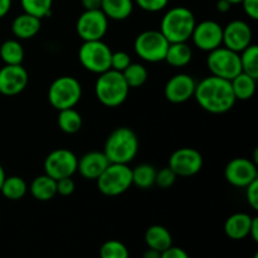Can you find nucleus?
<instances>
[{
	"instance_id": "obj_1",
	"label": "nucleus",
	"mask_w": 258,
	"mask_h": 258,
	"mask_svg": "<svg viewBox=\"0 0 258 258\" xmlns=\"http://www.w3.org/2000/svg\"><path fill=\"white\" fill-rule=\"evenodd\" d=\"M194 98L204 111L214 115L228 112L237 101L231 81L212 75L197 83Z\"/></svg>"
},
{
	"instance_id": "obj_2",
	"label": "nucleus",
	"mask_w": 258,
	"mask_h": 258,
	"mask_svg": "<svg viewBox=\"0 0 258 258\" xmlns=\"http://www.w3.org/2000/svg\"><path fill=\"white\" fill-rule=\"evenodd\" d=\"M139 151V139L130 127H117L106 139L103 153L113 164H128L136 158Z\"/></svg>"
},
{
	"instance_id": "obj_3",
	"label": "nucleus",
	"mask_w": 258,
	"mask_h": 258,
	"mask_svg": "<svg viewBox=\"0 0 258 258\" xmlns=\"http://www.w3.org/2000/svg\"><path fill=\"white\" fill-rule=\"evenodd\" d=\"M197 24L193 12L185 7H175L164 14L160 32L169 43L188 42Z\"/></svg>"
},
{
	"instance_id": "obj_4",
	"label": "nucleus",
	"mask_w": 258,
	"mask_h": 258,
	"mask_svg": "<svg viewBox=\"0 0 258 258\" xmlns=\"http://www.w3.org/2000/svg\"><path fill=\"white\" fill-rule=\"evenodd\" d=\"M130 87L126 83L122 73L108 70L98 75L95 85V92L98 101L107 107L122 105L128 96Z\"/></svg>"
},
{
	"instance_id": "obj_5",
	"label": "nucleus",
	"mask_w": 258,
	"mask_h": 258,
	"mask_svg": "<svg viewBox=\"0 0 258 258\" xmlns=\"http://www.w3.org/2000/svg\"><path fill=\"white\" fill-rule=\"evenodd\" d=\"M82 97V86L72 76H62L50 83L48 88V101L55 110L73 108Z\"/></svg>"
},
{
	"instance_id": "obj_6",
	"label": "nucleus",
	"mask_w": 258,
	"mask_h": 258,
	"mask_svg": "<svg viewBox=\"0 0 258 258\" xmlns=\"http://www.w3.org/2000/svg\"><path fill=\"white\" fill-rule=\"evenodd\" d=\"M98 190L106 197H117L133 185V171L127 164H108L97 179Z\"/></svg>"
},
{
	"instance_id": "obj_7",
	"label": "nucleus",
	"mask_w": 258,
	"mask_h": 258,
	"mask_svg": "<svg viewBox=\"0 0 258 258\" xmlns=\"http://www.w3.org/2000/svg\"><path fill=\"white\" fill-rule=\"evenodd\" d=\"M111 48L101 40L83 42L78 50V59L86 71L96 75L111 70Z\"/></svg>"
},
{
	"instance_id": "obj_8",
	"label": "nucleus",
	"mask_w": 258,
	"mask_h": 258,
	"mask_svg": "<svg viewBox=\"0 0 258 258\" xmlns=\"http://www.w3.org/2000/svg\"><path fill=\"white\" fill-rule=\"evenodd\" d=\"M169 44L160 30H145L136 37L134 49L143 60L156 63L165 59Z\"/></svg>"
},
{
	"instance_id": "obj_9",
	"label": "nucleus",
	"mask_w": 258,
	"mask_h": 258,
	"mask_svg": "<svg viewBox=\"0 0 258 258\" xmlns=\"http://www.w3.org/2000/svg\"><path fill=\"white\" fill-rule=\"evenodd\" d=\"M207 66L212 76L228 81L233 80L242 72L239 53L222 45L209 52Z\"/></svg>"
},
{
	"instance_id": "obj_10",
	"label": "nucleus",
	"mask_w": 258,
	"mask_h": 258,
	"mask_svg": "<svg viewBox=\"0 0 258 258\" xmlns=\"http://www.w3.org/2000/svg\"><path fill=\"white\" fill-rule=\"evenodd\" d=\"M108 29V19L101 9L85 10L76 23L77 34L83 42L101 40Z\"/></svg>"
},
{
	"instance_id": "obj_11",
	"label": "nucleus",
	"mask_w": 258,
	"mask_h": 258,
	"mask_svg": "<svg viewBox=\"0 0 258 258\" xmlns=\"http://www.w3.org/2000/svg\"><path fill=\"white\" fill-rule=\"evenodd\" d=\"M78 159L68 149H55L44 160V174L54 180L72 176L77 171Z\"/></svg>"
},
{
	"instance_id": "obj_12",
	"label": "nucleus",
	"mask_w": 258,
	"mask_h": 258,
	"mask_svg": "<svg viewBox=\"0 0 258 258\" xmlns=\"http://www.w3.org/2000/svg\"><path fill=\"white\" fill-rule=\"evenodd\" d=\"M190 39L198 49L209 53L222 45L223 28L214 20H203L196 24Z\"/></svg>"
},
{
	"instance_id": "obj_13",
	"label": "nucleus",
	"mask_w": 258,
	"mask_h": 258,
	"mask_svg": "<svg viewBox=\"0 0 258 258\" xmlns=\"http://www.w3.org/2000/svg\"><path fill=\"white\" fill-rule=\"evenodd\" d=\"M169 168L176 176H193L203 168V156L193 148L178 149L169 159Z\"/></svg>"
},
{
	"instance_id": "obj_14",
	"label": "nucleus",
	"mask_w": 258,
	"mask_h": 258,
	"mask_svg": "<svg viewBox=\"0 0 258 258\" xmlns=\"http://www.w3.org/2000/svg\"><path fill=\"white\" fill-rule=\"evenodd\" d=\"M224 178L231 185L246 188L248 184L258 179L257 164L246 158L232 159L224 169Z\"/></svg>"
},
{
	"instance_id": "obj_15",
	"label": "nucleus",
	"mask_w": 258,
	"mask_h": 258,
	"mask_svg": "<svg viewBox=\"0 0 258 258\" xmlns=\"http://www.w3.org/2000/svg\"><path fill=\"white\" fill-rule=\"evenodd\" d=\"M29 75L22 64H5L0 68V93L17 96L27 88Z\"/></svg>"
},
{
	"instance_id": "obj_16",
	"label": "nucleus",
	"mask_w": 258,
	"mask_h": 258,
	"mask_svg": "<svg viewBox=\"0 0 258 258\" xmlns=\"http://www.w3.org/2000/svg\"><path fill=\"white\" fill-rule=\"evenodd\" d=\"M252 29L244 20H232L223 28L224 47L239 53L252 44Z\"/></svg>"
},
{
	"instance_id": "obj_17",
	"label": "nucleus",
	"mask_w": 258,
	"mask_h": 258,
	"mask_svg": "<svg viewBox=\"0 0 258 258\" xmlns=\"http://www.w3.org/2000/svg\"><path fill=\"white\" fill-rule=\"evenodd\" d=\"M197 82L186 73H178L169 78L164 88L165 98L171 103H184L194 97Z\"/></svg>"
},
{
	"instance_id": "obj_18",
	"label": "nucleus",
	"mask_w": 258,
	"mask_h": 258,
	"mask_svg": "<svg viewBox=\"0 0 258 258\" xmlns=\"http://www.w3.org/2000/svg\"><path fill=\"white\" fill-rule=\"evenodd\" d=\"M107 156L103 151H90L78 159L77 171L88 180H96L108 166Z\"/></svg>"
},
{
	"instance_id": "obj_19",
	"label": "nucleus",
	"mask_w": 258,
	"mask_h": 258,
	"mask_svg": "<svg viewBox=\"0 0 258 258\" xmlns=\"http://www.w3.org/2000/svg\"><path fill=\"white\" fill-rule=\"evenodd\" d=\"M42 19L30 15L28 13H22L14 18L12 23V32L17 39L25 40L32 39L39 33L40 27H42Z\"/></svg>"
},
{
	"instance_id": "obj_20",
	"label": "nucleus",
	"mask_w": 258,
	"mask_h": 258,
	"mask_svg": "<svg viewBox=\"0 0 258 258\" xmlns=\"http://www.w3.org/2000/svg\"><path fill=\"white\" fill-rule=\"evenodd\" d=\"M252 219L247 213H234L228 217L224 223V233L234 241H239L249 236V229H251Z\"/></svg>"
},
{
	"instance_id": "obj_21",
	"label": "nucleus",
	"mask_w": 258,
	"mask_h": 258,
	"mask_svg": "<svg viewBox=\"0 0 258 258\" xmlns=\"http://www.w3.org/2000/svg\"><path fill=\"white\" fill-rule=\"evenodd\" d=\"M29 191L33 198L39 202H48L57 194V181L48 176L47 174L37 176L30 183Z\"/></svg>"
},
{
	"instance_id": "obj_22",
	"label": "nucleus",
	"mask_w": 258,
	"mask_h": 258,
	"mask_svg": "<svg viewBox=\"0 0 258 258\" xmlns=\"http://www.w3.org/2000/svg\"><path fill=\"white\" fill-rule=\"evenodd\" d=\"M145 242L149 248L155 249L158 252H164L169 247L173 246L170 232L165 227L159 226V224L149 227L145 233Z\"/></svg>"
},
{
	"instance_id": "obj_23",
	"label": "nucleus",
	"mask_w": 258,
	"mask_h": 258,
	"mask_svg": "<svg viewBox=\"0 0 258 258\" xmlns=\"http://www.w3.org/2000/svg\"><path fill=\"white\" fill-rule=\"evenodd\" d=\"M101 10L107 19L121 20L127 19L134 10L133 0H102Z\"/></svg>"
},
{
	"instance_id": "obj_24",
	"label": "nucleus",
	"mask_w": 258,
	"mask_h": 258,
	"mask_svg": "<svg viewBox=\"0 0 258 258\" xmlns=\"http://www.w3.org/2000/svg\"><path fill=\"white\" fill-rule=\"evenodd\" d=\"M193 58V50L189 47L186 42L181 43H170L168 50H166L165 59L171 67L181 68L185 67L190 63Z\"/></svg>"
},
{
	"instance_id": "obj_25",
	"label": "nucleus",
	"mask_w": 258,
	"mask_h": 258,
	"mask_svg": "<svg viewBox=\"0 0 258 258\" xmlns=\"http://www.w3.org/2000/svg\"><path fill=\"white\" fill-rule=\"evenodd\" d=\"M256 78L241 72L238 76L231 80L232 90H233L234 97L239 101H248L253 97L256 92Z\"/></svg>"
},
{
	"instance_id": "obj_26",
	"label": "nucleus",
	"mask_w": 258,
	"mask_h": 258,
	"mask_svg": "<svg viewBox=\"0 0 258 258\" xmlns=\"http://www.w3.org/2000/svg\"><path fill=\"white\" fill-rule=\"evenodd\" d=\"M0 58L4 64H22L24 59V48L18 39H8L0 45Z\"/></svg>"
},
{
	"instance_id": "obj_27",
	"label": "nucleus",
	"mask_w": 258,
	"mask_h": 258,
	"mask_svg": "<svg viewBox=\"0 0 258 258\" xmlns=\"http://www.w3.org/2000/svg\"><path fill=\"white\" fill-rule=\"evenodd\" d=\"M27 191L28 185L25 180L17 175L7 176L0 189V193L9 201H19L27 194Z\"/></svg>"
},
{
	"instance_id": "obj_28",
	"label": "nucleus",
	"mask_w": 258,
	"mask_h": 258,
	"mask_svg": "<svg viewBox=\"0 0 258 258\" xmlns=\"http://www.w3.org/2000/svg\"><path fill=\"white\" fill-rule=\"evenodd\" d=\"M58 126L60 130L64 134H73L78 133L82 127V117H81L80 112L73 108H66V110H60L58 113Z\"/></svg>"
},
{
	"instance_id": "obj_29",
	"label": "nucleus",
	"mask_w": 258,
	"mask_h": 258,
	"mask_svg": "<svg viewBox=\"0 0 258 258\" xmlns=\"http://www.w3.org/2000/svg\"><path fill=\"white\" fill-rule=\"evenodd\" d=\"M133 171V185L140 189H149L155 185L156 169L150 164H140L136 168L131 169Z\"/></svg>"
},
{
	"instance_id": "obj_30",
	"label": "nucleus",
	"mask_w": 258,
	"mask_h": 258,
	"mask_svg": "<svg viewBox=\"0 0 258 258\" xmlns=\"http://www.w3.org/2000/svg\"><path fill=\"white\" fill-rule=\"evenodd\" d=\"M239 60H241L242 72L258 78V47L256 44H249L239 52Z\"/></svg>"
},
{
	"instance_id": "obj_31",
	"label": "nucleus",
	"mask_w": 258,
	"mask_h": 258,
	"mask_svg": "<svg viewBox=\"0 0 258 258\" xmlns=\"http://www.w3.org/2000/svg\"><path fill=\"white\" fill-rule=\"evenodd\" d=\"M122 73L123 78H125L126 83L130 88H138L141 87V86L145 85V82L148 81V70L144 64H140V63H133L127 66Z\"/></svg>"
},
{
	"instance_id": "obj_32",
	"label": "nucleus",
	"mask_w": 258,
	"mask_h": 258,
	"mask_svg": "<svg viewBox=\"0 0 258 258\" xmlns=\"http://www.w3.org/2000/svg\"><path fill=\"white\" fill-rule=\"evenodd\" d=\"M23 12L43 19L52 13L53 0H20Z\"/></svg>"
},
{
	"instance_id": "obj_33",
	"label": "nucleus",
	"mask_w": 258,
	"mask_h": 258,
	"mask_svg": "<svg viewBox=\"0 0 258 258\" xmlns=\"http://www.w3.org/2000/svg\"><path fill=\"white\" fill-rule=\"evenodd\" d=\"M128 256L127 247L117 239L105 242L100 248V258H128Z\"/></svg>"
},
{
	"instance_id": "obj_34",
	"label": "nucleus",
	"mask_w": 258,
	"mask_h": 258,
	"mask_svg": "<svg viewBox=\"0 0 258 258\" xmlns=\"http://www.w3.org/2000/svg\"><path fill=\"white\" fill-rule=\"evenodd\" d=\"M176 174L171 170L169 166L166 168H161L160 170H156L155 176V184L161 189H168L174 185L176 180Z\"/></svg>"
},
{
	"instance_id": "obj_35",
	"label": "nucleus",
	"mask_w": 258,
	"mask_h": 258,
	"mask_svg": "<svg viewBox=\"0 0 258 258\" xmlns=\"http://www.w3.org/2000/svg\"><path fill=\"white\" fill-rule=\"evenodd\" d=\"M130 63L131 58L126 52H123V50L112 52V55H111V70L123 72Z\"/></svg>"
},
{
	"instance_id": "obj_36",
	"label": "nucleus",
	"mask_w": 258,
	"mask_h": 258,
	"mask_svg": "<svg viewBox=\"0 0 258 258\" xmlns=\"http://www.w3.org/2000/svg\"><path fill=\"white\" fill-rule=\"evenodd\" d=\"M136 3L144 12L156 13L165 9L168 7L169 0H136Z\"/></svg>"
},
{
	"instance_id": "obj_37",
	"label": "nucleus",
	"mask_w": 258,
	"mask_h": 258,
	"mask_svg": "<svg viewBox=\"0 0 258 258\" xmlns=\"http://www.w3.org/2000/svg\"><path fill=\"white\" fill-rule=\"evenodd\" d=\"M57 181V193L60 194L63 197H68L71 194H73L76 189V183L72 179V176H68V178H62L58 179Z\"/></svg>"
},
{
	"instance_id": "obj_38",
	"label": "nucleus",
	"mask_w": 258,
	"mask_h": 258,
	"mask_svg": "<svg viewBox=\"0 0 258 258\" xmlns=\"http://www.w3.org/2000/svg\"><path fill=\"white\" fill-rule=\"evenodd\" d=\"M246 198L253 211H258V179L246 186Z\"/></svg>"
},
{
	"instance_id": "obj_39",
	"label": "nucleus",
	"mask_w": 258,
	"mask_h": 258,
	"mask_svg": "<svg viewBox=\"0 0 258 258\" xmlns=\"http://www.w3.org/2000/svg\"><path fill=\"white\" fill-rule=\"evenodd\" d=\"M241 4L247 17L252 20L258 19V0H242Z\"/></svg>"
},
{
	"instance_id": "obj_40",
	"label": "nucleus",
	"mask_w": 258,
	"mask_h": 258,
	"mask_svg": "<svg viewBox=\"0 0 258 258\" xmlns=\"http://www.w3.org/2000/svg\"><path fill=\"white\" fill-rule=\"evenodd\" d=\"M160 258H189V254L179 247H169L164 252H161Z\"/></svg>"
},
{
	"instance_id": "obj_41",
	"label": "nucleus",
	"mask_w": 258,
	"mask_h": 258,
	"mask_svg": "<svg viewBox=\"0 0 258 258\" xmlns=\"http://www.w3.org/2000/svg\"><path fill=\"white\" fill-rule=\"evenodd\" d=\"M81 3H82V7L85 8V10H96L101 9L102 0H81Z\"/></svg>"
},
{
	"instance_id": "obj_42",
	"label": "nucleus",
	"mask_w": 258,
	"mask_h": 258,
	"mask_svg": "<svg viewBox=\"0 0 258 258\" xmlns=\"http://www.w3.org/2000/svg\"><path fill=\"white\" fill-rule=\"evenodd\" d=\"M12 8V0H0V19L4 18Z\"/></svg>"
},
{
	"instance_id": "obj_43",
	"label": "nucleus",
	"mask_w": 258,
	"mask_h": 258,
	"mask_svg": "<svg viewBox=\"0 0 258 258\" xmlns=\"http://www.w3.org/2000/svg\"><path fill=\"white\" fill-rule=\"evenodd\" d=\"M249 237H252L254 242H258V218L253 217L251 224V229H249Z\"/></svg>"
},
{
	"instance_id": "obj_44",
	"label": "nucleus",
	"mask_w": 258,
	"mask_h": 258,
	"mask_svg": "<svg viewBox=\"0 0 258 258\" xmlns=\"http://www.w3.org/2000/svg\"><path fill=\"white\" fill-rule=\"evenodd\" d=\"M231 7H232V4L228 2V0H218V2H217V5H216L217 10L221 13L229 12Z\"/></svg>"
},
{
	"instance_id": "obj_45",
	"label": "nucleus",
	"mask_w": 258,
	"mask_h": 258,
	"mask_svg": "<svg viewBox=\"0 0 258 258\" xmlns=\"http://www.w3.org/2000/svg\"><path fill=\"white\" fill-rule=\"evenodd\" d=\"M161 257V252H158L155 251V249H146L145 252H144L143 254V258H160Z\"/></svg>"
},
{
	"instance_id": "obj_46",
	"label": "nucleus",
	"mask_w": 258,
	"mask_h": 258,
	"mask_svg": "<svg viewBox=\"0 0 258 258\" xmlns=\"http://www.w3.org/2000/svg\"><path fill=\"white\" fill-rule=\"evenodd\" d=\"M5 178H7V175H5L4 168H3L2 164H0V189H2V185H3V183H4Z\"/></svg>"
},
{
	"instance_id": "obj_47",
	"label": "nucleus",
	"mask_w": 258,
	"mask_h": 258,
	"mask_svg": "<svg viewBox=\"0 0 258 258\" xmlns=\"http://www.w3.org/2000/svg\"><path fill=\"white\" fill-rule=\"evenodd\" d=\"M228 2L231 3L232 5H234V4H241L242 0H228Z\"/></svg>"
}]
</instances>
